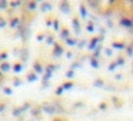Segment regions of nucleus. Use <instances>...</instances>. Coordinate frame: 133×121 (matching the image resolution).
<instances>
[{"mask_svg": "<svg viewBox=\"0 0 133 121\" xmlns=\"http://www.w3.org/2000/svg\"><path fill=\"white\" fill-rule=\"evenodd\" d=\"M120 23L123 24V26H127V27H129V26H132V24H133V21H129V20H124V19H123Z\"/></svg>", "mask_w": 133, "mask_h": 121, "instance_id": "nucleus-1", "label": "nucleus"}, {"mask_svg": "<svg viewBox=\"0 0 133 121\" xmlns=\"http://www.w3.org/2000/svg\"><path fill=\"white\" fill-rule=\"evenodd\" d=\"M20 69H22V66H19V64L15 67V70H16V71H20Z\"/></svg>", "mask_w": 133, "mask_h": 121, "instance_id": "nucleus-4", "label": "nucleus"}, {"mask_svg": "<svg viewBox=\"0 0 133 121\" xmlns=\"http://www.w3.org/2000/svg\"><path fill=\"white\" fill-rule=\"evenodd\" d=\"M4 24H6V23H4V20H0V26H4Z\"/></svg>", "mask_w": 133, "mask_h": 121, "instance_id": "nucleus-5", "label": "nucleus"}, {"mask_svg": "<svg viewBox=\"0 0 133 121\" xmlns=\"http://www.w3.org/2000/svg\"><path fill=\"white\" fill-rule=\"evenodd\" d=\"M6 7V2H0V9H4Z\"/></svg>", "mask_w": 133, "mask_h": 121, "instance_id": "nucleus-3", "label": "nucleus"}, {"mask_svg": "<svg viewBox=\"0 0 133 121\" xmlns=\"http://www.w3.org/2000/svg\"><path fill=\"white\" fill-rule=\"evenodd\" d=\"M2 70H3V71H7V70H9V64H6V63H4L3 66L0 67V71H2Z\"/></svg>", "mask_w": 133, "mask_h": 121, "instance_id": "nucleus-2", "label": "nucleus"}, {"mask_svg": "<svg viewBox=\"0 0 133 121\" xmlns=\"http://www.w3.org/2000/svg\"><path fill=\"white\" fill-rule=\"evenodd\" d=\"M0 75H2V71H0Z\"/></svg>", "mask_w": 133, "mask_h": 121, "instance_id": "nucleus-7", "label": "nucleus"}, {"mask_svg": "<svg viewBox=\"0 0 133 121\" xmlns=\"http://www.w3.org/2000/svg\"><path fill=\"white\" fill-rule=\"evenodd\" d=\"M2 110H3V105H0V111H2Z\"/></svg>", "mask_w": 133, "mask_h": 121, "instance_id": "nucleus-6", "label": "nucleus"}]
</instances>
